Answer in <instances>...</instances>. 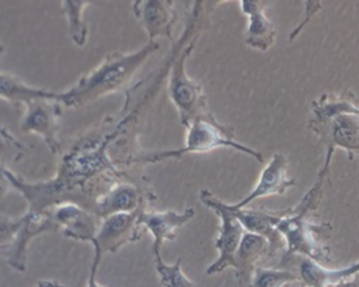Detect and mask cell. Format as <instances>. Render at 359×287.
Listing matches in <instances>:
<instances>
[{
  "label": "cell",
  "mask_w": 359,
  "mask_h": 287,
  "mask_svg": "<svg viewBox=\"0 0 359 287\" xmlns=\"http://www.w3.org/2000/svg\"><path fill=\"white\" fill-rule=\"evenodd\" d=\"M359 274V261L348 267L333 270L318 264L316 261L302 258L299 265V274L302 285L306 287H328L337 285L338 282L344 281Z\"/></svg>",
  "instance_id": "cell-19"
},
{
  "label": "cell",
  "mask_w": 359,
  "mask_h": 287,
  "mask_svg": "<svg viewBox=\"0 0 359 287\" xmlns=\"http://www.w3.org/2000/svg\"><path fill=\"white\" fill-rule=\"evenodd\" d=\"M22 225V217L14 219L6 216H0V248L14 243Z\"/></svg>",
  "instance_id": "cell-25"
},
{
  "label": "cell",
  "mask_w": 359,
  "mask_h": 287,
  "mask_svg": "<svg viewBox=\"0 0 359 287\" xmlns=\"http://www.w3.org/2000/svg\"><path fill=\"white\" fill-rule=\"evenodd\" d=\"M34 287H66L62 284L57 281H53V280H41L37 281L36 285Z\"/></svg>",
  "instance_id": "cell-29"
},
{
  "label": "cell",
  "mask_w": 359,
  "mask_h": 287,
  "mask_svg": "<svg viewBox=\"0 0 359 287\" xmlns=\"http://www.w3.org/2000/svg\"><path fill=\"white\" fill-rule=\"evenodd\" d=\"M155 256V267L163 287H196L195 282L191 281L182 270V259L179 258L174 264H166L161 254Z\"/></svg>",
  "instance_id": "cell-22"
},
{
  "label": "cell",
  "mask_w": 359,
  "mask_h": 287,
  "mask_svg": "<svg viewBox=\"0 0 359 287\" xmlns=\"http://www.w3.org/2000/svg\"><path fill=\"white\" fill-rule=\"evenodd\" d=\"M61 103L53 99H34L25 104V113L20 120L22 133L35 134L43 139L53 155L60 153L58 119L61 117Z\"/></svg>",
  "instance_id": "cell-9"
},
{
  "label": "cell",
  "mask_w": 359,
  "mask_h": 287,
  "mask_svg": "<svg viewBox=\"0 0 359 287\" xmlns=\"http://www.w3.org/2000/svg\"><path fill=\"white\" fill-rule=\"evenodd\" d=\"M4 169L6 167L0 166V200L6 196V193L9 192V188L11 187V182H9L8 177H6Z\"/></svg>",
  "instance_id": "cell-27"
},
{
  "label": "cell",
  "mask_w": 359,
  "mask_h": 287,
  "mask_svg": "<svg viewBox=\"0 0 359 287\" xmlns=\"http://www.w3.org/2000/svg\"><path fill=\"white\" fill-rule=\"evenodd\" d=\"M300 281L297 274L290 270L255 267L247 287H283L290 282Z\"/></svg>",
  "instance_id": "cell-23"
},
{
  "label": "cell",
  "mask_w": 359,
  "mask_h": 287,
  "mask_svg": "<svg viewBox=\"0 0 359 287\" xmlns=\"http://www.w3.org/2000/svg\"><path fill=\"white\" fill-rule=\"evenodd\" d=\"M265 255H270L269 241L262 235L245 232L236 254L234 267L238 282L242 286H248L257 262Z\"/></svg>",
  "instance_id": "cell-18"
},
{
  "label": "cell",
  "mask_w": 359,
  "mask_h": 287,
  "mask_svg": "<svg viewBox=\"0 0 359 287\" xmlns=\"http://www.w3.org/2000/svg\"><path fill=\"white\" fill-rule=\"evenodd\" d=\"M325 178L326 176L320 175V180L307 192L302 202L297 203L295 207L283 211L276 224V230L285 243L281 265H285L286 261L296 255L311 259L318 264H328L332 261L330 250L320 239V235H323L327 225L311 222V213L316 209L323 196Z\"/></svg>",
  "instance_id": "cell-3"
},
{
  "label": "cell",
  "mask_w": 359,
  "mask_h": 287,
  "mask_svg": "<svg viewBox=\"0 0 359 287\" xmlns=\"http://www.w3.org/2000/svg\"><path fill=\"white\" fill-rule=\"evenodd\" d=\"M3 53H4V48L0 45V57L3 56Z\"/></svg>",
  "instance_id": "cell-30"
},
{
  "label": "cell",
  "mask_w": 359,
  "mask_h": 287,
  "mask_svg": "<svg viewBox=\"0 0 359 287\" xmlns=\"http://www.w3.org/2000/svg\"><path fill=\"white\" fill-rule=\"evenodd\" d=\"M195 217L194 208H186L182 212L176 211H165V212H148L144 208L139 222L144 228L148 229L150 234L153 235L154 255L160 254L161 245L166 240H175L176 230L184 227L187 222Z\"/></svg>",
  "instance_id": "cell-15"
},
{
  "label": "cell",
  "mask_w": 359,
  "mask_h": 287,
  "mask_svg": "<svg viewBox=\"0 0 359 287\" xmlns=\"http://www.w3.org/2000/svg\"><path fill=\"white\" fill-rule=\"evenodd\" d=\"M0 98L11 102L14 106L27 104L34 99H53L61 103V93L35 88L24 83L16 76L0 72Z\"/></svg>",
  "instance_id": "cell-20"
},
{
  "label": "cell",
  "mask_w": 359,
  "mask_h": 287,
  "mask_svg": "<svg viewBox=\"0 0 359 287\" xmlns=\"http://www.w3.org/2000/svg\"><path fill=\"white\" fill-rule=\"evenodd\" d=\"M287 165L289 164L285 155L279 154V153L275 154L269 164L265 166L253 191L250 192L248 196L243 198L241 202L234 203L233 207L238 209L245 208L258 198L284 195L289 188L295 187L297 185L295 180L289 178L287 176Z\"/></svg>",
  "instance_id": "cell-13"
},
{
  "label": "cell",
  "mask_w": 359,
  "mask_h": 287,
  "mask_svg": "<svg viewBox=\"0 0 359 287\" xmlns=\"http://www.w3.org/2000/svg\"><path fill=\"white\" fill-rule=\"evenodd\" d=\"M302 287H306V286H304V285H302Z\"/></svg>",
  "instance_id": "cell-31"
},
{
  "label": "cell",
  "mask_w": 359,
  "mask_h": 287,
  "mask_svg": "<svg viewBox=\"0 0 359 287\" xmlns=\"http://www.w3.org/2000/svg\"><path fill=\"white\" fill-rule=\"evenodd\" d=\"M233 212L243 228L253 234L262 235L269 241L270 255H275L279 250L285 249V243L276 230V224L280 219L283 212H265V211H254L245 208L233 207Z\"/></svg>",
  "instance_id": "cell-17"
},
{
  "label": "cell",
  "mask_w": 359,
  "mask_h": 287,
  "mask_svg": "<svg viewBox=\"0 0 359 287\" xmlns=\"http://www.w3.org/2000/svg\"><path fill=\"white\" fill-rule=\"evenodd\" d=\"M101 259L102 256L95 254V258H93V261H92V266H90V277H88L87 287H106L97 281V272H98V266L101 264Z\"/></svg>",
  "instance_id": "cell-26"
},
{
  "label": "cell",
  "mask_w": 359,
  "mask_h": 287,
  "mask_svg": "<svg viewBox=\"0 0 359 287\" xmlns=\"http://www.w3.org/2000/svg\"><path fill=\"white\" fill-rule=\"evenodd\" d=\"M197 38L198 36H196L186 48L177 52V56L171 64L168 82L170 101L172 102L179 113L181 125L185 128L198 118H215L208 108V102L202 85L192 80L186 72V61L195 48Z\"/></svg>",
  "instance_id": "cell-6"
},
{
  "label": "cell",
  "mask_w": 359,
  "mask_h": 287,
  "mask_svg": "<svg viewBox=\"0 0 359 287\" xmlns=\"http://www.w3.org/2000/svg\"><path fill=\"white\" fill-rule=\"evenodd\" d=\"M172 4L168 0H137L133 3L134 15L148 32L150 41H155L156 38H172L176 22Z\"/></svg>",
  "instance_id": "cell-12"
},
{
  "label": "cell",
  "mask_w": 359,
  "mask_h": 287,
  "mask_svg": "<svg viewBox=\"0 0 359 287\" xmlns=\"http://www.w3.org/2000/svg\"><path fill=\"white\" fill-rule=\"evenodd\" d=\"M186 129H187V133H186L184 148L179 150L150 153V154L140 156L137 161L158 162L161 160L171 159V158H181L185 154H206L213 150L231 148L244 154L250 155L254 159L258 160L259 162H263V156L260 153L250 149L244 144L236 141L233 128L217 122L216 118H212V119L198 118L195 122H191Z\"/></svg>",
  "instance_id": "cell-5"
},
{
  "label": "cell",
  "mask_w": 359,
  "mask_h": 287,
  "mask_svg": "<svg viewBox=\"0 0 359 287\" xmlns=\"http://www.w3.org/2000/svg\"><path fill=\"white\" fill-rule=\"evenodd\" d=\"M57 230L51 213L27 212L22 216V225L13 243L8 264L14 270L24 272L27 270V249L32 240L39 235Z\"/></svg>",
  "instance_id": "cell-11"
},
{
  "label": "cell",
  "mask_w": 359,
  "mask_h": 287,
  "mask_svg": "<svg viewBox=\"0 0 359 287\" xmlns=\"http://www.w3.org/2000/svg\"><path fill=\"white\" fill-rule=\"evenodd\" d=\"M114 132L103 138L87 136L66 154L53 180L30 183L4 169L11 187L27 200V212L46 213L56 206L74 203L95 216V202L122 174L108 154Z\"/></svg>",
  "instance_id": "cell-1"
},
{
  "label": "cell",
  "mask_w": 359,
  "mask_h": 287,
  "mask_svg": "<svg viewBox=\"0 0 359 287\" xmlns=\"http://www.w3.org/2000/svg\"><path fill=\"white\" fill-rule=\"evenodd\" d=\"M61 233L69 239L90 241L95 239L98 225L92 213L74 203H65L50 209Z\"/></svg>",
  "instance_id": "cell-14"
},
{
  "label": "cell",
  "mask_w": 359,
  "mask_h": 287,
  "mask_svg": "<svg viewBox=\"0 0 359 287\" xmlns=\"http://www.w3.org/2000/svg\"><path fill=\"white\" fill-rule=\"evenodd\" d=\"M160 48L156 41H149L135 52H113L107 55L101 64L90 74L79 78L69 91L61 93V104L79 108L130 85L144 62Z\"/></svg>",
  "instance_id": "cell-2"
},
{
  "label": "cell",
  "mask_w": 359,
  "mask_h": 287,
  "mask_svg": "<svg viewBox=\"0 0 359 287\" xmlns=\"http://www.w3.org/2000/svg\"><path fill=\"white\" fill-rule=\"evenodd\" d=\"M334 287H359V274L354 275L351 279L338 282L337 285H334Z\"/></svg>",
  "instance_id": "cell-28"
},
{
  "label": "cell",
  "mask_w": 359,
  "mask_h": 287,
  "mask_svg": "<svg viewBox=\"0 0 359 287\" xmlns=\"http://www.w3.org/2000/svg\"><path fill=\"white\" fill-rule=\"evenodd\" d=\"M151 193L130 182L118 181L95 202V216L103 219L116 213H130L148 204Z\"/></svg>",
  "instance_id": "cell-10"
},
{
  "label": "cell",
  "mask_w": 359,
  "mask_h": 287,
  "mask_svg": "<svg viewBox=\"0 0 359 287\" xmlns=\"http://www.w3.org/2000/svg\"><path fill=\"white\" fill-rule=\"evenodd\" d=\"M312 112L309 127L320 135L328 149L323 171L328 172L336 148L359 155V108L353 94L323 96L312 103Z\"/></svg>",
  "instance_id": "cell-4"
},
{
  "label": "cell",
  "mask_w": 359,
  "mask_h": 287,
  "mask_svg": "<svg viewBox=\"0 0 359 287\" xmlns=\"http://www.w3.org/2000/svg\"><path fill=\"white\" fill-rule=\"evenodd\" d=\"M200 200L208 209L216 213L221 219L219 234L215 246L218 250V259L207 267V275H216L228 267H236V254L242 241L245 229L233 212L231 204L223 202L208 190L200 192Z\"/></svg>",
  "instance_id": "cell-7"
},
{
  "label": "cell",
  "mask_w": 359,
  "mask_h": 287,
  "mask_svg": "<svg viewBox=\"0 0 359 287\" xmlns=\"http://www.w3.org/2000/svg\"><path fill=\"white\" fill-rule=\"evenodd\" d=\"M90 4V1L85 0H65L61 3V11L69 22V35L79 48H83L88 38V27L83 22V13Z\"/></svg>",
  "instance_id": "cell-21"
},
{
  "label": "cell",
  "mask_w": 359,
  "mask_h": 287,
  "mask_svg": "<svg viewBox=\"0 0 359 287\" xmlns=\"http://www.w3.org/2000/svg\"><path fill=\"white\" fill-rule=\"evenodd\" d=\"M144 208L147 204L134 212L116 213L101 219L95 239L92 240L95 254L102 256L104 253H116L124 245L142 239L139 217Z\"/></svg>",
  "instance_id": "cell-8"
},
{
  "label": "cell",
  "mask_w": 359,
  "mask_h": 287,
  "mask_svg": "<svg viewBox=\"0 0 359 287\" xmlns=\"http://www.w3.org/2000/svg\"><path fill=\"white\" fill-rule=\"evenodd\" d=\"M241 9L248 18V29L245 34V43L249 48L266 51L275 43L276 29L273 22L265 16V3L260 0H241Z\"/></svg>",
  "instance_id": "cell-16"
},
{
  "label": "cell",
  "mask_w": 359,
  "mask_h": 287,
  "mask_svg": "<svg viewBox=\"0 0 359 287\" xmlns=\"http://www.w3.org/2000/svg\"><path fill=\"white\" fill-rule=\"evenodd\" d=\"M25 148L13 134L0 125V166L15 164L24 158Z\"/></svg>",
  "instance_id": "cell-24"
}]
</instances>
